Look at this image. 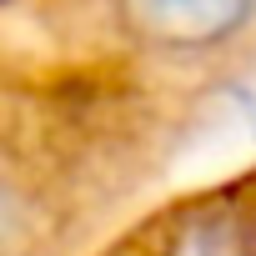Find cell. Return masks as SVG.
Instances as JSON below:
<instances>
[{"label": "cell", "mask_w": 256, "mask_h": 256, "mask_svg": "<svg viewBox=\"0 0 256 256\" xmlns=\"http://www.w3.org/2000/svg\"><path fill=\"white\" fill-rule=\"evenodd\" d=\"M126 10L141 36L171 50H201L236 36L256 16V0H126Z\"/></svg>", "instance_id": "cell-1"}]
</instances>
